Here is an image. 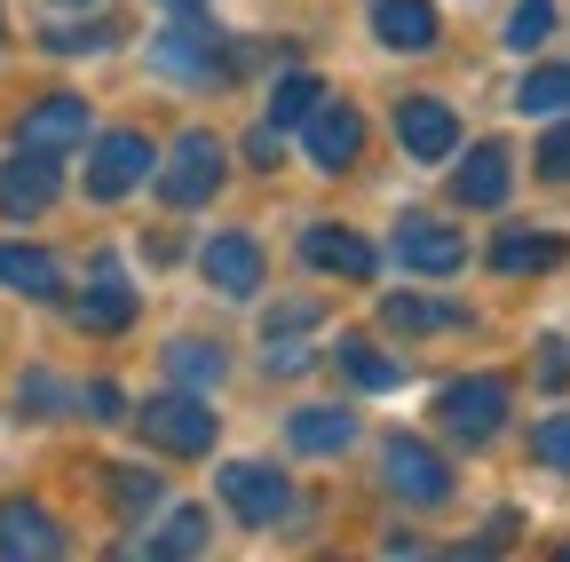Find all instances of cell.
<instances>
[{
    "mask_svg": "<svg viewBox=\"0 0 570 562\" xmlns=\"http://www.w3.org/2000/svg\"><path fill=\"white\" fill-rule=\"evenodd\" d=\"M436 420H444V436L452 444H483L508 428V381H491V373H468L436 396Z\"/></svg>",
    "mask_w": 570,
    "mask_h": 562,
    "instance_id": "6da1fadb",
    "label": "cell"
},
{
    "mask_svg": "<svg viewBox=\"0 0 570 562\" xmlns=\"http://www.w3.org/2000/svg\"><path fill=\"white\" fill-rule=\"evenodd\" d=\"M223 500H230V515H238V523L269 531V523L294 515V483H285L269 460H230V467H223Z\"/></svg>",
    "mask_w": 570,
    "mask_h": 562,
    "instance_id": "7a4b0ae2",
    "label": "cell"
},
{
    "mask_svg": "<svg viewBox=\"0 0 570 562\" xmlns=\"http://www.w3.org/2000/svg\"><path fill=\"white\" fill-rule=\"evenodd\" d=\"M159 190H167V206H206L214 190H223V144H214L206 127H190L183 144L159 159Z\"/></svg>",
    "mask_w": 570,
    "mask_h": 562,
    "instance_id": "3957f363",
    "label": "cell"
},
{
    "mask_svg": "<svg viewBox=\"0 0 570 562\" xmlns=\"http://www.w3.org/2000/svg\"><path fill=\"white\" fill-rule=\"evenodd\" d=\"M151 63H159L167 80H190V88H206V80H223V72H230V63H223V32L198 24V9H190L175 32L151 40Z\"/></svg>",
    "mask_w": 570,
    "mask_h": 562,
    "instance_id": "277c9868",
    "label": "cell"
},
{
    "mask_svg": "<svg viewBox=\"0 0 570 562\" xmlns=\"http://www.w3.org/2000/svg\"><path fill=\"white\" fill-rule=\"evenodd\" d=\"M142 436H151L159 452H175V460H198V452L214 444V412H206L190 388L151 396V404H142Z\"/></svg>",
    "mask_w": 570,
    "mask_h": 562,
    "instance_id": "5b68a950",
    "label": "cell"
},
{
    "mask_svg": "<svg viewBox=\"0 0 570 562\" xmlns=\"http://www.w3.org/2000/svg\"><path fill=\"white\" fill-rule=\"evenodd\" d=\"M135 183H151V144L142 135H96V151H88V198H127Z\"/></svg>",
    "mask_w": 570,
    "mask_h": 562,
    "instance_id": "8992f818",
    "label": "cell"
},
{
    "mask_svg": "<svg viewBox=\"0 0 570 562\" xmlns=\"http://www.w3.org/2000/svg\"><path fill=\"white\" fill-rule=\"evenodd\" d=\"M389 491H396V500H412V507H444V500H452V467L428 452V444L396 436V444H389Z\"/></svg>",
    "mask_w": 570,
    "mask_h": 562,
    "instance_id": "52a82bcc",
    "label": "cell"
},
{
    "mask_svg": "<svg viewBox=\"0 0 570 562\" xmlns=\"http://www.w3.org/2000/svg\"><path fill=\"white\" fill-rule=\"evenodd\" d=\"M56 151H24L17 144V159L0 167V215H48L56 206Z\"/></svg>",
    "mask_w": 570,
    "mask_h": 562,
    "instance_id": "ba28073f",
    "label": "cell"
},
{
    "mask_svg": "<svg viewBox=\"0 0 570 562\" xmlns=\"http://www.w3.org/2000/svg\"><path fill=\"white\" fill-rule=\"evenodd\" d=\"M396 144H404L412 159H452V144H460L452 103H436V96H404V103H396Z\"/></svg>",
    "mask_w": 570,
    "mask_h": 562,
    "instance_id": "9c48e42d",
    "label": "cell"
},
{
    "mask_svg": "<svg viewBox=\"0 0 570 562\" xmlns=\"http://www.w3.org/2000/svg\"><path fill=\"white\" fill-rule=\"evenodd\" d=\"M198 269H206V286L214 294H262V246L246 238V230H223V238H206V254H198Z\"/></svg>",
    "mask_w": 570,
    "mask_h": 562,
    "instance_id": "30bf717a",
    "label": "cell"
},
{
    "mask_svg": "<svg viewBox=\"0 0 570 562\" xmlns=\"http://www.w3.org/2000/svg\"><path fill=\"white\" fill-rule=\"evenodd\" d=\"M396 254H404V269H428V277H452V269L468 262V238H460L452 223H428V215H404V223H396Z\"/></svg>",
    "mask_w": 570,
    "mask_h": 562,
    "instance_id": "8fae6325",
    "label": "cell"
},
{
    "mask_svg": "<svg viewBox=\"0 0 570 562\" xmlns=\"http://www.w3.org/2000/svg\"><path fill=\"white\" fill-rule=\"evenodd\" d=\"M0 554H9V562H56L63 554L56 515L32 507V500H0Z\"/></svg>",
    "mask_w": 570,
    "mask_h": 562,
    "instance_id": "7c38bea8",
    "label": "cell"
},
{
    "mask_svg": "<svg viewBox=\"0 0 570 562\" xmlns=\"http://www.w3.org/2000/svg\"><path fill=\"white\" fill-rule=\"evenodd\" d=\"M71 317L96 325V333H127V325H135V286H127L119 254H96V277H88V294H80V309H71Z\"/></svg>",
    "mask_w": 570,
    "mask_h": 562,
    "instance_id": "4fadbf2b",
    "label": "cell"
},
{
    "mask_svg": "<svg viewBox=\"0 0 570 562\" xmlns=\"http://www.w3.org/2000/svg\"><path fill=\"white\" fill-rule=\"evenodd\" d=\"M302 127H309V159H317L325 175H341L356 151H365V119H356L348 103H333V96H325V103H317Z\"/></svg>",
    "mask_w": 570,
    "mask_h": 562,
    "instance_id": "5bb4252c",
    "label": "cell"
},
{
    "mask_svg": "<svg viewBox=\"0 0 570 562\" xmlns=\"http://www.w3.org/2000/svg\"><path fill=\"white\" fill-rule=\"evenodd\" d=\"M508 175H515V151L508 144H475L452 175V198L460 206H508Z\"/></svg>",
    "mask_w": 570,
    "mask_h": 562,
    "instance_id": "9a60e30c",
    "label": "cell"
},
{
    "mask_svg": "<svg viewBox=\"0 0 570 562\" xmlns=\"http://www.w3.org/2000/svg\"><path fill=\"white\" fill-rule=\"evenodd\" d=\"M88 144V103L80 96H40L24 111V151H71Z\"/></svg>",
    "mask_w": 570,
    "mask_h": 562,
    "instance_id": "2e32d148",
    "label": "cell"
},
{
    "mask_svg": "<svg viewBox=\"0 0 570 562\" xmlns=\"http://www.w3.org/2000/svg\"><path fill=\"white\" fill-rule=\"evenodd\" d=\"M302 254H309V269H333V277H373L381 269V254L356 238V230H341V223H309L302 230Z\"/></svg>",
    "mask_w": 570,
    "mask_h": 562,
    "instance_id": "e0dca14e",
    "label": "cell"
},
{
    "mask_svg": "<svg viewBox=\"0 0 570 562\" xmlns=\"http://www.w3.org/2000/svg\"><path fill=\"white\" fill-rule=\"evenodd\" d=\"M285 436H294V452H309V460H333V452L356 444V420L341 404H302L294 420H285Z\"/></svg>",
    "mask_w": 570,
    "mask_h": 562,
    "instance_id": "ac0fdd59",
    "label": "cell"
},
{
    "mask_svg": "<svg viewBox=\"0 0 570 562\" xmlns=\"http://www.w3.org/2000/svg\"><path fill=\"white\" fill-rule=\"evenodd\" d=\"M0 286H17V294H32V302H56V294H63V269H56L40 246L0 238Z\"/></svg>",
    "mask_w": 570,
    "mask_h": 562,
    "instance_id": "d6986e66",
    "label": "cell"
},
{
    "mask_svg": "<svg viewBox=\"0 0 570 562\" xmlns=\"http://www.w3.org/2000/svg\"><path fill=\"white\" fill-rule=\"evenodd\" d=\"M554 262H562V238L554 230H508V238L491 246V269L499 277H531V269H554Z\"/></svg>",
    "mask_w": 570,
    "mask_h": 562,
    "instance_id": "ffe728a7",
    "label": "cell"
},
{
    "mask_svg": "<svg viewBox=\"0 0 570 562\" xmlns=\"http://www.w3.org/2000/svg\"><path fill=\"white\" fill-rule=\"evenodd\" d=\"M373 32H381L389 48H428V40H436V9H428V0H381V9H373Z\"/></svg>",
    "mask_w": 570,
    "mask_h": 562,
    "instance_id": "44dd1931",
    "label": "cell"
},
{
    "mask_svg": "<svg viewBox=\"0 0 570 562\" xmlns=\"http://www.w3.org/2000/svg\"><path fill=\"white\" fill-rule=\"evenodd\" d=\"M381 317H389V333H452L460 325L452 302H428V294H389Z\"/></svg>",
    "mask_w": 570,
    "mask_h": 562,
    "instance_id": "7402d4cb",
    "label": "cell"
},
{
    "mask_svg": "<svg viewBox=\"0 0 570 562\" xmlns=\"http://www.w3.org/2000/svg\"><path fill=\"white\" fill-rule=\"evenodd\" d=\"M167 373L183 388H206V381L230 373V357H223V341H167Z\"/></svg>",
    "mask_w": 570,
    "mask_h": 562,
    "instance_id": "603a6c76",
    "label": "cell"
},
{
    "mask_svg": "<svg viewBox=\"0 0 570 562\" xmlns=\"http://www.w3.org/2000/svg\"><path fill=\"white\" fill-rule=\"evenodd\" d=\"M333 365H341V373H348L356 388H373V396L404 381V373H396V365L381 357V348H373V341H356V333H341V348H333Z\"/></svg>",
    "mask_w": 570,
    "mask_h": 562,
    "instance_id": "cb8c5ba5",
    "label": "cell"
},
{
    "mask_svg": "<svg viewBox=\"0 0 570 562\" xmlns=\"http://www.w3.org/2000/svg\"><path fill=\"white\" fill-rule=\"evenodd\" d=\"M317 103H325V80H309V72H285V80L269 88V119H262V127H302Z\"/></svg>",
    "mask_w": 570,
    "mask_h": 562,
    "instance_id": "d4e9b609",
    "label": "cell"
},
{
    "mask_svg": "<svg viewBox=\"0 0 570 562\" xmlns=\"http://www.w3.org/2000/svg\"><path fill=\"white\" fill-rule=\"evenodd\" d=\"M515 111H523V119H554V111H570V63H547V72H531V80L515 88Z\"/></svg>",
    "mask_w": 570,
    "mask_h": 562,
    "instance_id": "484cf974",
    "label": "cell"
},
{
    "mask_svg": "<svg viewBox=\"0 0 570 562\" xmlns=\"http://www.w3.org/2000/svg\"><path fill=\"white\" fill-rule=\"evenodd\" d=\"M111 507L119 515H159L167 507V483L151 467H111Z\"/></svg>",
    "mask_w": 570,
    "mask_h": 562,
    "instance_id": "4316f807",
    "label": "cell"
},
{
    "mask_svg": "<svg viewBox=\"0 0 570 562\" xmlns=\"http://www.w3.org/2000/svg\"><path fill=\"white\" fill-rule=\"evenodd\" d=\"M198 546H206V515H198V507H175L167 531L151 539V554H198Z\"/></svg>",
    "mask_w": 570,
    "mask_h": 562,
    "instance_id": "83f0119b",
    "label": "cell"
},
{
    "mask_svg": "<svg viewBox=\"0 0 570 562\" xmlns=\"http://www.w3.org/2000/svg\"><path fill=\"white\" fill-rule=\"evenodd\" d=\"M539 175L547 183H570V111H554V127L539 135Z\"/></svg>",
    "mask_w": 570,
    "mask_h": 562,
    "instance_id": "f1b7e54d",
    "label": "cell"
},
{
    "mask_svg": "<svg viewBox=\"0 0 570 562\" xmlns=\"http://www.w3.org/2000/svg\"><path fill=\"white\" fill-rule=\"evenodd\" d=\"M547 32H554V0H523V9L508 17V40H515V48H539Z\"/></svg>",
    "mask_w": 570,
    "mask_h": 562,
    "instance_id": "f546056e",
    "label": "cell"
},
{
    "mask_svg": "<svg viewBox=\"0 0 570 562\" xmlns=\"http://www.w3.org/2000/svg\"><path fill=\"white\" fill-rule=\"evenodd\" d=\"M531 452H539L547 467H562V475H570V412L539 420V428H531Z\"/></svg>",
    "mask_w": 570,
    "mask_h": 562,
    "instance_id": "4dcf8cb0",
    "label": "cell"
},
{
    "mask_svg": "<svg viewBox=\"0 0 570 562\" xmlns=\"http://www.w3.org/2000/svg\"><path fill=\"white\" fill-rule=\"evenodd\" d=\"M317 325V302H277L269 309V341H294V333H309Z\"/></svg>",
    "mask_w": 570,
    "mask_h": 562,
    "instance_id": "1f68e13d",
    "label": "cell"
},
{
    "mask_svg": "<svg viewBox=\"0 0 570 562\" xmlns=\"http://www.w3.org/2000/svg\"><path fill=\"white\" fill-rule=\"evenodd\" d=\"M104 40H111L104 24H88V32H63V24H56V32H48V48H56V56H88V48H104Z\"/></svg>",
    "mask_w": 570,
    "mask_h": 562,
    "instance_id": "d6a6232c",
    "label": "cell"
},
{
    "mask_svg": "<svg viewBox=\"0 0 570 562\" xmlns=\"http://www.w3.org/2000/svg\"><path fill=\"white\" fill-rule=\"evenodd\" d=\"M539 381H547V388L570 381V348H562V341H539Z\"/></svg>",
    "mask_w": 570,
    "mask_h": 562,
    "instance_id": "836d02e7",
    "label": "cell"
},
{
    "mask_svg": "<svg viewBox=\"0 0 570 562\" xmlns=\"http://www.w3.org/2000/svg\"><path fill=\"white\" fill-rule=\"evenodd\" d=\"M167 9H175V17H190V9H198V0H167Z\"/></svg>",
    "mask_w": 570,
    "mask_h": 562,
    "instance_id": "e575fe53",
    "label": "cell"
},
{
    "mask_svg": "<svg viewBox=\"0 0 570 562\" xmlns=\"http://www.w3.org/2000/svg\"><path fill=\"white\" fill-rule=\"evenodd\" d=\"M56 9H96V0H56Z\"/></svg>",
    "mask_w": 570,
    "mask_h": 562,
    "instance_id": "d590c367",
    "label": "cell"
}]
</instances>
